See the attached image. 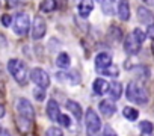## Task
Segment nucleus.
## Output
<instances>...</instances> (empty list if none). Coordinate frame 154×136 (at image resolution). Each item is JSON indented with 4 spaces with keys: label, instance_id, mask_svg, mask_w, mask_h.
<instances>
[{
    "label": "nucleus",
    "instance_id": "obj_1",
    "mask_svg": "<svg viewBox=\"0 0 154 136\" xmlns=\"http://www.w3.org/2000/svg\"><path fill=\"white\" fill-rule=\"evenodd\" d=\"M8 71L11 73V76L20 85H26L27 83V70H26V65L20 59H11L8 62Z\"/></svg>",
    "mask_w": 154,
    "mask_h": 136
},
{
    "label": "nucleus",
    "instance_id": "obj_2",
    "mask_svg": "<svg viewBox=\"0 0 154 136\" xmlns=\"http://www.w3.org/2000/svg\"><path fill=\"white\" fill-rule=\"evenodd\" d=\"M127 98L136 104H145L148 101V92L134 82H130L127 86Z\"/></svg>",
    "mask_w": 154,
    "mask_h": 136
},
{
    "label": "nucleus",
    "instance_id": "obj_3",
    "mask_svg": "<svg viewBox=\"0 0 154 136\" xmlns=\"http://www.w3.org/2000/svg\"><path fill=\"white\" fill-rule=\"evenodd\" d=\"M85 121H86L88 136H101V134H100V128H101V119H100V116L97 115V112H95V110H92V109H88V110H86Z\"/></svg>",
    "mask_w": 154,
    "mask_h": 136
},
{
    "label": "nucleus",
    "instance_id": "obj_4",
    "mask_svg": "<svg viewBox=\"0 0 154 136\" xmlns=\"http://www.w3.org/2000/svg\"><path fill=\"white\" fill-rule=\"evenodd\" d=\"M29 26H30V21H29V17L23 12L17 14L15 17V21H14V32L20 36H24L27 32H29Z\"/></svg>",
    "mask_w": 154,
    "mask_h": 136
},
{
    "label": "nucleus",
    "instance_id": "obj_5",
    "mask_svg": "<svg viewBox=\"0 0 154 136\" xmlns=\"http://www.w3.org/2000/svg\"><path fill=\"white\" fill-rule=\"evenodd\" d=\"M30 79L33 83H36V86L39 88H48L50 85V79H48V74L42 70V68H33L30 71Z\"/></svg>",
    "mask_w": 154,
    "mask_h": 136
},
{
    "label": "nucleus",
    "instance_id": "obj_6",
    "mask_svg": "<svg viewBox=\"0 0 154 136\" xmlns=\"http://www.w3.org/2000/svg\"><path fill=\"white\" fill-rule=\"evenodd\" d=\"M15 109H17L18 115H21V116H26V118H29V119H33V118H35V110H33L30 101L26 100V98H20V100L17 101Z\"/></svg>",
    "mask_w": 154,
    "mask_h": 136
},
{
    "label": "nucleus",
    "instance_id": "obj_7",
    "mask_svg": "<svg viewBox=\"0 0 154 136\" xmlns=\"http://www.w3.org/2000/svg\"><path fill=\"white\" fill-rule=\"evenodd\" d=\"M45 30H47L45 20L42 17H35V20H33V30H32L33 39H41L45 35Z\"/></svg>",
    "mask_w": 154,
    "mask_h": 136
},
{
    "label": "nucleus",
    "instance_id": "obj_8",
    "mask_svg": "<svg viewBox=\"0 0 154 136\" xmlns=\"http://www.w3.org/2000/svg\"><path fill=\"white\" fill-rule=\"evenodd\" d=\"M140 44H142V42H139L137 38H136L133 33H130V35L125 38V41H124V48H125V51H127L128 54H136V53H139V50H140Z\"/></svg>",
    "mask_w": 154,
    "mask_h": 136
},
{
    "label": "nucleus",
    "instance_id": "obj_9",
    "mask_svg": "<svg viewBox=\"0 0 154 136\" xmlns=\"http://www.w3.org/2000/svg\"><path fill=\"white\" fill-rule=\"evenodd\" d=\"M95 66H97V70L104 71L106 68L112 66V56L109 53H100V54H97V57H95Z\"/></svg>",
    "mask_w": 154,
    "mask_h": 136
},
{
    "label": "nucleus",
    "instance_id": "obj_10",
    "mask_svg": "<svg viewBox=\"0 0 154 136\" xmlns=\"http://www.w3.org/2000/svg\"><path fill=\"white\" fill-rule=\"evenodd\" d=\"M137 18H139V21L142 24H148V26L154 24V15H152V12L148 11L146 8H143V6L137 8Z\"/></svg>",
    "mask_w": 154,
    "mask_h": 136
},
{
    "label": "nucleus",
    "instance_id": "obj_11",
    "mask_svg": "<svg viewBox=\"0 0 154 136\" xmlns=\"http://www.w3.org/2000/svg\"><path fill=\"white\" fill-rule=\"evenodd\" d=\"M47 115L51 121H57L60 116V110H59V104L56 100H48L47 103Z\"/></svg>",
    "mask_w": 154,
    "mask_h": 136
},
{
    "label": "nucleus",
    "instance_id": "obj_12",
    "mask_svg": "<svg viewBox=\"0 0 154 136\" xmlns=\"http://www.w3.org/2000/svg\"><path fill=\"white\" fill-rule=\"evenodd\" d=\"M118 17L121 20H128L130 17V6H128V0H119L118 3Z\"/></svg>",
    "mask_w": 154,
    "mask_h": 136
},
{
    "label": "nucleus",
    "instance_id": "obj_13",
    "mask_svg": "<svg viewBox=\"0 0 154 136\" xmlns=\"http://www.w3.org/2000/svg\"><path fill=\"white\" fill-rule=\"evenodd\" d=\"M98 109H100V112H101L104 116H112V115L115 113V110H116L115 104H113L112 101H109V100H103V101L100 103Z\"/></svg>",
    "mask_w": 154,
    "mask_h": 136
},
{
    "label": "nucleus",
    "instance_id": "obj_14",
    "mask_svg": "<svg viewBox=\"0 0 154 136\" xmlns=\"http://www.w3.org/2000/svg\"><path fill=\"white\" fill-rule=\"evenodd\" d=\"M15 122H17V127H18V130H20V131L27 133V131L32 128V122H33V119H29V118H26V116L18 115Z\"/></svg>",
    "mask_w": 154,
    "mask_h": 136
},
{
    "label": "nucleus",
    "instance_id": "obj_15",
    "mask_svg": "<svg viewBox=\"0 0 154 136\" xmlns=\"http://www.w3.org/2000/svg\"><path fill=\"white\" fill-rule=\"evenodd\" d=\"M94 92L95 94H98V95H103V94H106L107 91H109V88H110V83H107L104 79H97L95 82H94Z\"/></svg>",
    "mask_w": 154,
    "mask_h": 136
},
{
    "label": "nucleus",
    "instance_id": "obj_16",
    "mask_svg": "<svg viewBox=\"0 0 154 136\" xmlns=\"http://www.w3.org/2000/svg\"><path fill=\"white\" fill-rule=\"evenodd\" d=\"M94 9V3L92 0H82V2L79 3V14L82 17H88Z\"/></svg>",
    "mask_w": 154,
    "mask_h": 136
},
{
    "label": "nucleus",
    "instance_id": "obj_17",
    "mask_svg": "<svg viewBox=\"0 0 154 136\" xmlns=\"http://www.w3.org/2000/svg\"><path fill=\"white\" fill-rule=\"evenodd\" d=\"M66 107H68V110L75 116V119H82V107H80V104L77 103V101H72V100H68L66 101Z\"/></svg>",
    "mask_w": 154,
    "mask_h": 136
},
{
    "label": "nucleus",
    "instance_id": "obj_18",
    "mask_svg": "<svg viewBox=\"0 0 154 136\" xmlns=\"http://www.w3.org/2000/svg\"><path fill=\"white\" fill-rule=\"evenodd\" d=\"M121 92H122V88L118 82H112L110 83V88H109V97L112 100H118L121 98Z\"/></svg>",
    "mask_w": 154,
    "mask_h": 136
},
{
    "label": "nucleus",
    "instance_id": "obj_19",
    "mask_svg": "<svg viewBox=\"0 0 154 136\" xmlns=\"http://www.w3.org/2000/svg\"><path fill=\"white\" fill-rule=\"evenodd\" d=\"M69 56L66 54V53H60L59 56H57V59H56V65L59 66V68H68L69 66Z\"/></svg>",
    "mask_w": 154,
    "mask_h": 136
},
{
    "label": "nucleus",
    "instance_id": "obj_20",
    "mask_svg": "<svg viewBox=\"0 0 154 136\" xmlns=\"http://www.w3.org/2000/svg\"><path fill=\"white\" fill-rule=\"evenodd\" d=\"M122 113H124V116H125L127 119H130V121H134V119L139 116V112H137L136 109H133V107H124Z\"/></svg>",
    "mask_w": 154,
    "mask_h": 136
},
{
    "label": "nucleus",
    "instance_id": "obj_21",
    "mask_svg": "<svg viewBox=\"0 0 154 136\" xmlns=\"http://www.w3.org/2000/svg\"><path fill=\"white\" fill-rule=\"evenodd\" d=\"M54 8H56L54 0H42V3H41V11L42 12H51Z\"/></svg>",
    "mask_w": 154,
    "mask_h": 136
},
{
    "label": "nucleus",
    "instance_id": "obj_22",
    "mask_svg": "<svg viewBox=\"0 0 154 136\" xmlns=\"http://www.w3.org/2000/svg\"><path fill=\"white\" fill-rule=\"evenodd\" d=\"M139 128L142 130V133H152V124L149 122V121H142L140 124H139Z\"/></svg>",
    "mask_w": 154,
    "mask_h": 136
},
{
    "label": "nucleus",
    "instance_id": "obj_23",
    "mask_svg": "<svg viewBox=\"0 0 154 136\" xmlns=\"http://www.w3.org/2000/svg\"><path fill=\"white\" fill-rule=\"evenodd\" d=\"M66 77L69 79V82H71L72 85H79V82H80V76L77 74L75 71H72V73H68V74H66Z\"/></svg>",
    "mask_w": 154,
    "mask_h": 136
},
{
    "label": "nucleus",
    "instance_id": "obj_24",
    "mask_svg": "<svg viewBox=\"0 0 154 136\" xmlns=\"http://www.w3.org/2000/svg\"><path fill=\"white\" fill-rule=\"evenodd\" d=\"M45 136H63V134H62L60 128H57V127H50V128L45 131Z\"/></svg>",
    "mask_w": 154,
    "mask_h": 136
},
{
    "label": "nucleus",
    "instance_id": "obj_25",
    "mask_svg": "<svg viewBox=\"0 0 154 136\" xmlns=\"http://www.w3.org/2000/svg\"><path fill=\"white\" fill-rule=\"evenodd\" d=\"M33 95H35V98L38 100V101H42L44 100V97H45V94H44V88H36L35 91H33Z\"/></svg>",
    "mask_w": 154,
    "mask_h": 136
},
{
    "label": "nucleus",
    "instance_id": "obj_26",
    "mask_svg": "<svg viewBox=\"0 0 154 136\" xmlns=\"http://www.w3.org/2000/svg\"><path fill=\"white\" fill-rule=\"evenodd\" d=\"M57 122H60V125H63V127H69V125H71V119H69V116L62 115V113H60V116H59Z\"/></svg>",
    "mask_w": 154,
    "mask_h": 136
},
{
    "label": "nucleus",
    "instance_id": "obj_27",
    "mask_svg": "<svg viewBox=\"0 0 154 136\" xmlns=\"http://www.w3.org/2000/svg\"><path fill=\"white\" fill-rule=\"evenodd\" d=\"M101 74H106V76H113V77H115V76H118V68H116V66H112V68L109 66V68H106L104 71H101Z\"/></svg>",
    "mask_w": 154,
    "mask_h": 136
},
{
    "label": "nucleus",
    "instance_id": "obj_28",
    "mask_svg": "<svg viewBox=\"0 0 154 136\" xmlns=\"http://www.w3.org/2000/svg\"><path fill=\"white\" fill-rule=\"evenodd\" d=\"M133 35L137 38V41H139V42H143V41H145V38H146V36H145V33H143L140 29H134V30H133Z\"/></svg>",
    "mask_w": 154,
    "mask_h": 136
},
{
    "label": "nucleus",
    "instance_id": "obj_29",
    "mask_svg": "<svg viewBox=\"0 0 154 136\" xmlns=\"http://www.w3.org/2000/svg\"><path fill=\"white\" fill-rule=\"evenodd\" d=\"M109 33L113 36V39H119V38H121V30L116 29V27H112V29L109 30Z\"/></svg>",
    "mask_w": 154,
    "mask_h": 136
},
{
    "label": "nucleus",
    "instance_id": "obj_30",
    "mask_svg": "<svg viewBox=\"0 0 154 136\" xmlns=\"http://www.w3.org/2000/svg\"><path fill=\"white\" fill-rule=\"evenodd\" d=\"M11 23H12V18H11V17H9L8 14H5V15L2 17V24H3L5 27H8V26H9Z\"/></svg>",
    "mask_w": 154,
    "mask_h": 136
},
{
    "label": "nucleus",
    "instance_id": "obj_31",
    "mask_svg": "<svg viewBox=\"0 0 154 136\" xmlns=\"http://www.w3.org/2000/svg\"><path fill=\"white\" fill-rule=\"evenodd\" d=\"M104 136H118V134L115 133V130H113L112 127L106 125V127H104Z\"/></svg>",
    "mask_w": 154,
    "mask_h": 136
},
{
    "label": "nucleus",
    "instance_id": "obj_32",
    "mask_svg": "<svg viewBox=\"0 0 154 136\" xmlns=\"http://www.w3.org/2000/svg\"><path fill=\"white\" fill-rule=\"evenodd\" d=\"M146 35H148L149 38H152V39H154V24H151V26H148V30H146Z\"/></svg>",
    "mask_w": 154,
    "mask_h": 136
},
{
    "label": "nucleus",
    "instance_id": "obj_33",
    "mask_svg": "<svg viewBox=\"0 0 154 136\" xmlns=\"http://www.w3.org/2000/svg\"><path fill=\"white\" fill-rule=\"evenodd\" d=\"M20 2H18V0H6V5L8 6H17Z\"/></svg>",
    "mask_w": 154,
    "mask_h": 136
},
{
    "label": "nucleus",
    "instance_id": "obj_34",
    "mask_svg": "<svg viewBox=\"0 0 154 136\" xmlns=\"http://www.w3.org/2000/svg\"><path fill=\"white\" fill-rule=\"evenodd\" d=\"M103 8H104V11H106V14H112V8H110V5L107 6L106 3H103Z\"/></svg>",
    "mask_w": 154,
    "mask_h": 136
},
{
    "label": "nucleus",
    "instance_id": "obj_35",
    "mask_svg": "<svg viewBox=\"0 0 154 136\" xmlns=\"http://www.w3.org/2000/svg\"><path fill=\"white\" fill-rule=\"evenodd\" d=\"M0 136H11V134L8 133V130H6V128H2V133H0Z\"/></svg>",
    "mask_w": 154,
    "mask_h": 136
},
{
    "label": "nucleus",
    "instance_id": "obj_36",
    "mask_svg": "<svg viewBox=\"0 0 154 136\" xmlns=\"http://www.w3.org/2000/svg\"><path fill=\"white\" fill-rule=\"evenodd\" d=\"M3 115H5V107L0 106V116H3Z\"/></svg>",
    "mask_w": 154,
    "mask_h": 136
},
{
    "label": "nucleus",
    "instance_id": "obj_37",
    "mask_svg": "<svg viewBox=\"0 0 154 136\" xmlns=\"http://www.w3.org/2000/svg\"><path fill=\"white\" fill-rule=\"evenodd\" d=\"M142 136H152L151 133H142Z\"/></svg>",
    "mask_w": 154,
    "mask_h": 136
},
{
    "label": "nucleus",
    "instance_id": "obj_38",
    "mask_svg": "<svg viewBox=\"0 0 154 136\" xmlns=\"http://www.w3.org/2000/svg\"><path fill=\"white\" fill-rule=\"evenodd\" d=\"M97 2H100V3H104V0H97Z\"/></svg>",
    "mask_w": 154,
    "mask_h": 136
},
{
    "label": "nucleus",
    "instance_id": "obj_39",
    "mask_svg": "<svg viewBox=\"0 0 154 136\" xmlns=\"http://www.w3.org/2000/svg\"><path fill=\"white\" fill-rule=\"evenodd\" d=\"M152 48H154V44H152Z\"/></svg>",
    "mask_w": 154,
    "mask_h": 136
},
{
    "label": "nucleus",
    "instance_id": "obj_40",
    "mask_svg": "<svg viewBox=\"0 0 154 136\" xmlns=\"http://www.w3.org/2000/svg\"><path fill=\"white\" fill-rule=\"evenodd\" d=\"M110 2H113V0H110Z\"/></svg>",
    "mask_w": 154,
    "mask_h": 136
}]
</instances>
